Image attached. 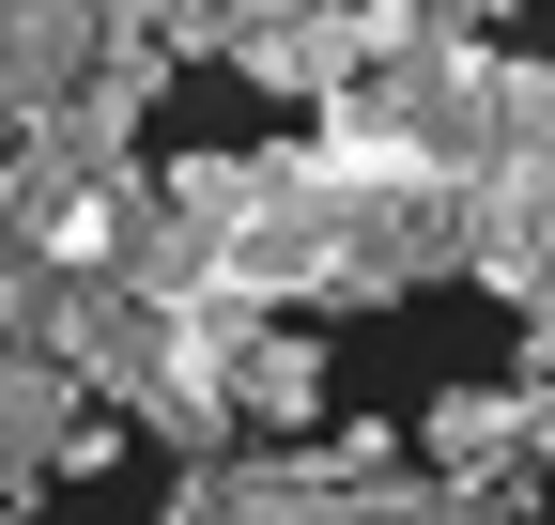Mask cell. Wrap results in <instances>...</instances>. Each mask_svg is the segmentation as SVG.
Wrapping results in <instances>:
<instances>
[{
  "mask_svg": "<svg viewBox=\"0 0 555 525\" xmlns=\"http://www.w3.org/2000/svg\"><path fill=\"white\" fill-rule=\"evenodd\" d=\"M540 525H555V510H540Z\"/></svg>",
  "mask_w": 555,
  "mask_h": 525,
  "instance_id": "11",
  "label": "cell"
},
{
  "mask_svg": "<svg viewBox=\"0 0 555 525\" xmlns=\"http://www.w3.org/2000/svg\"><path fill=\"white\" fill-rule=\"evenodd\" d=\"M78 418H93V402H78L47 356H0V510L62 495V433H78Z\"/></svg>",
  "mask_w": 555,
  "mask_h": 525,
  "instance_id": "7",
  "label": "cell"
},
{
  "mask_svg": "<svg viewBox=\"0 0 555 525\" xmlns=\"http://www.w3.org/2000/svg\"><path fill=\"white\" fill-rule=\"evenodd\" d=\"M124 47V0H0V108L16 124H62Z\"/></svg>",
  "mask_w": 555,
  "mask_h": 525,
  "instance_id": "3",
  "label": "cell"
},
{
  "mask_svg": "<svg viewBox=\"0 0 555 525\" xmlns=\"http://www.w3.org/2000/svg\"><path fill=\"white\" fill-rule=\"evenodd\" d=\"M155 356H170V309H155V294H124V279H62V309H47V371L78 386V402L139 418V402H155Z\"/></svg>",
  "mask_w": 555,
  "mask_h": 525,
  "instance_id": "2",
  "label": "cell"
},
{
  "mask_svg": "<svg viewBox=\"0 0 555 525\" xmlns=\"http://www.w3.org/2000/svg\"><path fill=\"white\" fill-rule=\"evenodd\" d=\"M217 16H232V47H247V31H294V16H324V0H217Z\"/></svg>",
  "mask_w": 555,
  "mask_h": 525,
  "instance_id": "10",
  "label": "cell"
},
{
  "mask_svg": "<svg viewBox=\"0 0 555 525\" xmlns=\"http://www.w3.org/2000/svg\"><path fill=\"white\" fill-rule=\"evenodd\" d=\"M139 232H155V170H93L78 202L47 217V262H62V279H124Z\"/></svg>",
  "mask_w": 555,
  "mask_h": 525,
  "instance_id": "8",
  "label": "cell"
},
{
  "mask_svg": "<svg viewBox=\"0 0 555 525\" xmlns=\"http://www.w3.org/2000/svg\"><path fill=\"white\" fill-rule=\"evenodd\" d=\"M463 294H494V309L555 294V170H478L463 185Z\"/></svg>",
  "mask_w": 555,
  "mask_h": 525,
  "instance_id": "4",
  "label": "cell"
},
{
  "mask_svg": "<svg viewBox=\"0 0 555 525\" xmlns=\"http://www.w3.org/2000/svg\"><path fill=\"white\" fill-rule=\"evenodd\" d=\"M232 433H247V448H309V433H324V341H309V324H247Z\"/></svg>",
  "mask_w": 555,
  "mask_h": 525,
  "instance_id": "6",
  "label": "cell"
},
{
  "mask_svg": "<svg viewBox=\"0 0 555 525\" xmlns=\"http://www.w3.org/2000/svg\"><path fill=\"white\" fill-rule=\"evenodd\" d=\"M416 464H433V479H509V464H540V386H525V371H494V386H433ZM540 479H555V464H540Z\"/></svg>",
  "mask_w": 555,
  "mask_h": 525,
  "instance_id": "5",
  "label": "cell"
},
{
  "mask_svg": "<svg viewBox=\"0 0 555 525\" xmlns=\"http://www.w3.org/2000/svg\"><path fill=\"white\" fill-rule=\"evenodd\" d=\"M478 170H555V62L494 47V108H478Z\"/></svg>",
  "mask_w": 555,
  "mask_h": 525,
  "instance_id": "9",
  "label": "cell"
},
{
  "mask_svg": "<svg viewBox=\"0 0 555 525\" xmlns=\"http://www.w3.org/2000/svg\"><path fill=\"white\" fill-rule=\"evenodd\" d=\"M463 279V185H356L339 202V309H401Z\"/></svg>",
  "mask_w": 555,
  "mask_h": 525,
  "instance_id": "1",
  "label": "cell"
}]
</instances>
